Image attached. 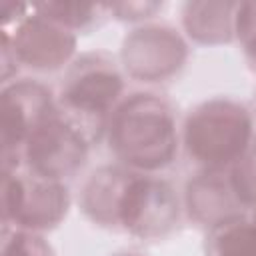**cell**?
I'll list each match as a JSON object with an SVG mask.
<instances>
[{"label": "cell", "instance_id": "1", "mask_svg": "<svg viewBox=\"0 0 256 256\" xmlns=\"http://www.w3.org/2000/svg\"><path fill=\"white\" fill-rule=\"evenodd\" d=\"M82 204L94 222L142 238L162 236L178 220V202L170 182L112 166L92 174Z\"/></svg>", "mask_w": 256, "mask_h": 256}, {"label": "cell", "instance_id": "2", "mask_svg": "<svg viewBox=\"0 0 256 256\" xmlns=\"http://www.w3.org/2000/svg\"><path fill=\"white\" fill-rule=\"evenodd\" d=\"M174 118L168 104L152 94H136L110 122V146L134 168H162L174 156Z\"/></svg>", "mask_w": 256, "mask_h": 256}, {"label": "cell", "instance_id": "3", "mask_svg": "<svg viewBox=\"0 0 256 256\" xmlns=\"http://www.w3.org/2000/svg\"><path fill=\"white\" fill-rule=\"evenodd\" d=\"M122 76L102 52L80 56L60 86V114L90 142L104 128V118L122 94Z\"/></svg>", "mask_w": 256, "mask_h": 256}, {"label": "cell", "instance_id": "4", "mask_svg": "<svg viewBox=\"0 0 256 256\" xmlns=\"http://www.w3.org/2000/svg\"><path fill=\"white\" fill-rule=\"evenodd\" d=\"M252 136L248 110L232 100L200 104L186 120L184 142L190 156L210 170L238 162Z\"/></svg>", "mask_w": 256, "mask_h": 256}, {"label": "cell", "instance_id": "5", "mask_svg": "<svg viewBox=\"0 0 256 256\" xmlns=\"http://www.w3.org/2000/svg\"><path fill=\"white\" fill-rule=\"evenodd\" d=\"M4 228L18 230L54 228L68 210V190L62 182L36 176L32 172H4L2 186Z\"/></svg>", "mask_w": 256, "mask_h": 256}, {"label": "cell", "instance_id": "6", "mask_svg": "<svg viewBox=\"0 0 256 256\" xmlns=\"http://www.w3.org/2000/svg\"><path fill=\"white\" fill-rule=\"evenodd\" d=\"M86 148L88 140L84 134L60 110H54L26 140L22 162L28 172L62 182V178L72 176L82 166Z\"/></svg>", "mask_w": 256, "mask_h": 256}, {"label": "cell", "instance_id": "7", "mask_svg": "<svg viewBox=\"0 0 256 256\" xmlns=\"http://www.w3.org/2000/svg\"><path fill=\"white\" fill-rule=\"evenodd\" d=\"M50 92L32 80H20L2 90V156L4 172L18 170L30 134L54 112Z\"/></svg>", "mask_w": 256, "mask_h": 256}, {"label": "cell", "instance_id": "8", "mask_svg": "<svg viewBox=\"0 0 256 256\" xmlns=\"http://www.w3.org/2000/svg\"><path fill=\"white\" fill-rule=\"evenodd\" d=\"M4 34L12 44L14 62L40 72L62 68L76 46V38L68 28L56 24L36 10L20 20L14 36H10L6 30Z\"/></svg>", "mask_w": 256, "mask_h": 256}, {"label": "cell", "instance_id": "9", "mask_svg": "<svg viewBox=\"0 0 256 256\" xmlns=\"http://www.w3.org/2000/svg\"><path fill=\"white\" fill-rule=\"evenodd\" d=\"M42 16L54 20L56 24L72 30H90L100 26L108 16L110 6L106 4H68V2H44L32 6Z\"/></svg>", "mask_w": 256, "mask_h": 256}, {"label": "cell", "instance_id": "10", "mask_svg": "<svg viewBox=\"0 0 256 256\" xmlns=\"http://www.w3.org/2000/svg\"><path fill=\"white\" fill-rule=\"evenodd\" d=\"M4 256H54L50 244L30 230H4Z\"/></svg>", "mask_w": 256, "mask_h": 256}, {"label": "cell", "instance_id": "11", "mask_svg": "<svg viewBox=\"0 0 256 256\" xmlns=\"http://www.w3.org/2000/svg\"><path fill=\"white\" fill-rule=\"evenodd\" d=\"M234 34L244 46V54L252 68H256V2H242L236 8Z\"/></svg>", "mask_w": 256, "mask_h": 256}]
</instances>
